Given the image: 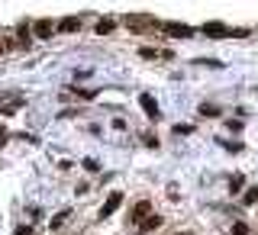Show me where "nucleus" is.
<instances>
[{
    "instance_id": "6",
    "label": "nucleus",
    "mask_w": 258,
    "mask_h": 235,
    "mask_svg": "<svg viewBox=\"0 0 258 235\" xmlns=\"http://www.w3.org/2000/svg\"><path fill=\"white\" fill-rule=\"evenodd\" d=\"M204 32H207L210 39H226V36H232V29H226L223 23H207V26H204Z\"/></svg>"
},
{
    "instance_id": "18",
    "label": "nucleus",
    "mask_w": 258,
    "mask_h": 235,
    "mask_svg": "<svg viewBox=\"0 0 258 235\" xmlns=\"http://www.w3.org/2000/svg\"><path fill=\"white\" fill-rule=\"evenodd\" d=\"M142 142H145V145H149V148H155V145H158V139H155V135H149V132H145V135H142Z\"/></svg>"
},
{
    "instance_id": "22",
    "label": "nucleus",
    "mask_w": 258,
    "mask_h": 235,
    "mask_svg": "<svg viewBox=\"0 0 258 235\" xmlns=\"http://www.w3.org/2000/svg\"><path fill=\"white\" fill-rule=\"evenodd\" d=\"M177 235H181V232H177ZM184 235H187V232H184Z\"/></svg>"
},
{
    "instance_id": "16",
    "label": "nucleus",
    "mask_w": 258,
    "mask_h": 235,
    "mask_svg": "<svg viewBox=\"0 0 258 235\" xmlns=\"http://www.w3.org/2000/svg\"><path fill=\"white\" fill-rule=\"evenodd\" d=\"M242 190V177L236 174V177H232V181H229V193H239Z\"/></svg>"
},
{
    "instance_id": "7",
    "label": "nucleus",
    "mask_w": 258,
    "mask_h": 235,
    "mask_svg": "<svg viewBox=\"0 0 258 235\" xmlns=\"http://www.w3.org/2000/svg\"><path fill=\"white\" fill-rule=\"evenodd\" d=\"M16 42H20V52H29L32 32H29V26H26V23H23V26H16Z\"/></svg>"
},
{
    "instance_id": "11",
    "label": "nucleus",
    "mask_w": 258,
    "mask_h": 235,
    "mask_svg": "<svg viewBox=\"0 0 258 235\" xmlns=\"http://www.w3.org/2000/svg\"><path fill=\"white\" fill-rule=\"evenodd\" d=\"M119 200H123V193H119V190H113V193H110V200H107V206H103V209H100V216H110V213H113V209H116V206H119Z\"/></svg>"
},
{
    "instance_id": "19",
    "label": "nucleus",
    "mask_w": 258,
    "mask_h": 235,
    "mask_svg": "<svg viewBox=\"0 0 258 235\" xmlns=\"http://www.w3.org/2000/svg\"><path fill=\"white\" fill-rule=\"evenodd\" d=\"M174 132L177 135H187V132H194V126H174Z\"/></svg>"
},
{
    "instance_id": "5",
    "label": "nucleus",
    "mask_w": 258,
    "mask_h": 235,
    "mask_svg": "<svg viewBox=\"0 0 258 235\" xmlns=\"http://www.w3.org/2000/svg\"><path fill=\"white\" fill-rule=\"evenodd\" d=\"M149 213H152V203H149V200H139V203L133 206V213H129V222H142Z\"/></svg>"
},
{
    "instance_id": "9",
    "label": "nucleus",
    "mask_w": 258,
    "mask_h": 235,
    "mask_svg": "<svg viewBox=\"0 0 258 235\" xmlns=\"http://www.w3.org/2000/svg\"><path fill=\"white\" fill-rule=\"evenodd\" d=\"M139 103H142V110H145V116H152V119H158V107H155V97H152V94H142V97H139Z\"/></svg>"
},
{
    "instance_id": "8",
    "label": "nucleus",
    "mask_w": 258,
    "mask_h": 235,
    "mask_svg": "<svg viewBox=\"0 0 258 235\" xmlns=\"http://www.w3.org/2000/svg\"><path fill=\"white\" fill-rule=\"evenodd\" d=\"M94 29H97V36H110V32L116 29V20H113V16H100Z\"/></svg>"
},
{
    "instance_id": "13",
    "label": "nucleus",
    "mask_w": 258,
    "mask_h": 235,
    "mask_svg": "<svg viewBox=\"0 0 258 235\" xmlns=\"http://www.w3.org/2000/svg\"><path fill=\"white\" fill-rule=\"evenodd\" d=\"M258 200V187H252V190H245V197H242V206H252Z\"/></svg>"
},
{
    "instance_id": "2",
    "label": "nucleus",
    "mask_w": 258,
    "mask_h": 235,
    "mask_svg": "<svg viewBox=\"0 0 258 235\" xmlns=\"http://www.w3.org/2000/svg\"><path fill=\"white\" fill-rule=\"evenodd\" d=\"M139 55H142V58H149V61H168V58H171L168 48H149V45L139 48Z\"/></svg>"
},
{
    "instance_id": "1",
    "label": "nucleus",
    "mask_w": 258,
    "mask_h": 235,
    "mask_svg": "<svg viewBox=\"0 0 258 235\" xmlns=\"http://www.w3.org/2000/svg\"><path fill=\"white\" fill-rule=\"evenodd\" d=\"M126 26L133 29V32H145V29H158L161 23H155L152 16H139V13H133V16H126Z\"/></svg>"
},
{
    "instance_id": "4",
    "label": "nucleus",
    "mask_w": 258,
    "mask_h": 235,
    "mask_svg": "<svg viewBox=\"0 0 258 235\" xmlns=\"http://www.w3.org/2000/svg\"><path fill=\"white\" fill-rule=\"evenodd\" d=\"M161 29H165L168 36H181V39L194 36V29H190V26H184V23H161Z\"/></svg>"
},
{
    "instance_id": "3",
    "label": "nucleus",
    "mask_w": 258,
    "mask_h": 235,
    "mask_svg": "<svg viewBox=\"0 0 258 235\" xmlns=\"http://www.w3.org/2000/svg\"><path fill=\"white\" fill-rule=\"evenodd\" d=\"M55 26H58V23H52V20H39V23H32V36L48 39V36L55 32Z\"/></svg>"
},
{
    "instance_id": "10",
    "label": "nucleus",
    "mask_w": 258,
    "mask_h": 235,
    "mask_svg": "<svg viewBox=\"0 0 258 235\" xmlns=\"http://www.w3.org/2000/svg\"><path fill=\"white\" fill-rule=\"evenodd\" d=\"M58 29L61 32H78L81 29V16H64V20L58 23Z\"/></svg>"
},
{
    "instance_id": "17",
    "label": "nucleus",
    "mask_w": 258,
    "mask_h": 235,
    "mask_svg": "<svg viewBox=\"0 0 258 235\" xmlns=\"http://www.w3.org/2000/svg\"><path fill=\"white\" fill-rule=\"evenodd\" d=\"M64 219H68V213H61V216H55V219H52V222H48V225H52V229H61V222H64Z\"/></svg>"
},
{
    "instance_id": "15",
    "label": "nucleus",
    "mask_w": 258,
    "mask_h": 235,
    "mask_svg": "<svg viewBox=\"0 0 258 235\" xmlns=\"http://www.w3.org/2000/svg\"><path fill=\"white\" fill-rule=\"evenodd\" d=\"M232 235H248V225L245 222H232Z\"/></svg>"
},
{
    "instance_id": "14",
    "label": "nucleus",
    "mask_w": 258,
    "mask_h": 235,
    "mask_svg": "<svg viewBox=\"0 0 258 235\" xmlns=\"http://www.w3.org/2000/svg\"><path fill=\"white\" fill-rule=\"evenodd\" d=\"M200 116H220V107H213V103H204V107H200Z\"/></svg>"
},
{
    "instance_id": "20",
    "label": "nucleus",
    "mask_w": 258,
    "mask_h": 235,
    "mask_svg": "<svg viewBox=\"0 0 258 235\" xmlns=\"http://www.w3.org/2000/svg\"><path fill=\"white\" fill-rule=\"evenodd\" d=\"M16 235H32V225H16Z\"/></svg>"
},
{
    "instance_id": "12",
    "label": "nucleus",
    "mask_w": 258,
    "mask_h": 235,
    "mask_svg": "<svg viewBox=\"0 0 258 235\" xmlns=\"http://www.w3.org/2000/svg\"><path fill=\"white\" fill-rule=\"evenodd\" d=\"M158 225H161V216H152V213H149V216L139 222V229H142V232H155Z\"/></svg>"
},
{
    "instance_id": "21",
    "label": "nucleus",
    "mask_w": 258,
    "mask_h": 235,
    "mask_svg": "<svg viewBox=\"0 0 258 235\" xmlns=\"http://www.w3.org/2000/svg\"><path fill=\"white\" fill-rule=\"evenodd\" d=\"M7 142V132H4V126H0V145H4Z\"/></svg>"
}]
</instances>
